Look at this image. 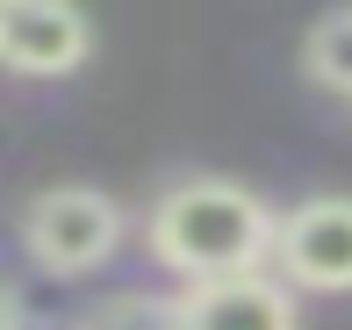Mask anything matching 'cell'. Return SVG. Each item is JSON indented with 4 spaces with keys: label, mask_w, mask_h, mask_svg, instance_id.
Returning a JSON list of instances; mask_svg holds the SVG:
<instances>
[{
    "label": "cell",
    "mask_w": 352,
    "mask_h": 330,
    "mask_svg": "<svg viewBox=\"0 0 352 330\" xmlns=\"http://www.w3.org/2000/svg\"><path fill=\"white\" fill-rule=\"evenodd\" d=\"M8 323H14V316H8V302H0V330H8Z\"/></svg>",
    "instance_id": "cell-8"
},
{
    "label": "cell",
    "mask_w": 352,
    "mask_h": 330,
    "mask_svg": "<svg viewBox=\"0 0 352 330\" xmlns=\"http://www.w3.org/2000/svg\"><path fill=\"white\" fill-rule=\"evenodd\" d=\"M87 51H94L87 14L51 8V0L0 8V65H8V72H36V80H51V72L87 65Z\"/></svg>",
    "instance_id": "cell-4"
},
{
    "label": "cell",
    "mask_w": 352,
    "mask_h": 330,
    "mask_svg": "<svg viewBox=\"0 0 352 330\" xmlns=\"http://www.w3.org/2000/svg\"><path fill=\"white\" fill-rule=\"evenodd\" d=\"M22 244L43 273H94L122 244V209L108 194H94V187H51V194L29 201Z\"/></svg>",
    "instance_id": "cell-2"
},
{
    "label": "cell",
    "mask_w": 352,
    "mask_h": 330,
    "mask_svg": "<svg viewBox=\"0 0 352 330\" xmlns=\"http://www.w3.org/2000/svg\"><path fill=\"white\" fill-rule=\"evenodd\" d=\"M173 330H295V309L274 280L237 273V280H201L173 302Z\"/></svg>",
    "instance_id": "cell-5"
},
{
    "label": "cell",
    "mask_w": 352,
    "mask_h": 330,
    "mask_svg": "<svg viewBox=\"0 0 352 330\" xmlns=\"http://www.w3.org/2000/svg\"><path fill=\"white\" fill-rule=\"evenodd\" d=\"M274 215H266L259 194H245V187L230 180H180L166 187V201L151 209V251L173 266V273H187L201 287V280H237L252 273V266L274 251Z\"/></svg>",
    "instance_id": "cell-1"
},
{
    "label": "cell",
    "mask_w": 352,
    "mask_h": 330,
    "mask_svg": "<svg viewBox=\"0 0 352 330\" xmlns=\"http://www.w3.org/2000/svg\"><path fill=\"white\" fill-rule=\"evenodd\" d=\"M302 65H309L324 86L352 93V8H345V14H324V22L309 29V43H302Z\"/></svg>",
    "instance_id": "cell-6"
},
{
    "label": "cell",
    "mask_w": 352,
    "mask_h": 330,
    "mask_svg": "<svg viewBox=\"0 0 352 330\" xmlns=\"http://www.w3.org/2000/svg\"><path fill=\"white\" fill-rule=\"evenodd\" d=\"M274 251H280L287 280L324 287V294H345L352 287V201L345 194L302 201V209L274 230Z\"/></svg>",
    "instance_id": "cell-3"
},
{
    "label": "cell",
    "mask_w": 352,
    "mask_h": 330,
    "mask_svg": "<svg viewBox=\"0 0 352 330\" xmlns=\"http://www.w3.org/2000/svg\"><path fill=\"white\" fill-rule=\"evenodd\" d=\"M87 330H173V302H151V294H130V302L94 309Z\"/></svg>",
    "instance_id": "cell-7"
}]
</instances>
